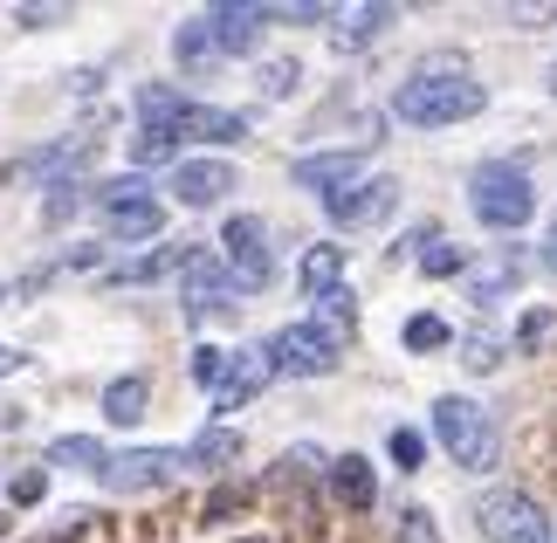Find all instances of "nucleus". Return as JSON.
Listing matches in <instances>:
<instances>
[{
  "mask_svg": "<svg viewBox=\"0 0 557 543\" xmlns=\"http://www.w3.org/2000/svg\"><path fill=\"white\" fill-rule=\"evenodd\" d=\"M475 111H482V83L468 76L455 55H447V62H426V70L413 83H399V97H393V118L413 124V132L461 124V118H475Z\"/></svg>",
  "mask_w": 557,
  "mask_h": 543,
  "instance_id": "nucleus-1",
  "label": "nucleus"
},
{
  "mask_svg": "<svg viewBox=\"0 0 557 543\" xmlns=\"http://www.w3.org/2000/svg\"><path fill=\"white\" fill-rule=\"evenodd\" d=\"M468 207L482 213V227H523L530 213H537V186H530V172L523 165H509V159H488L475 165V180H468Z\"/></svg>",
  "mask_w": 557,
  "mask_h": 543,
  "instance_id": "nucleus-2",
  "label": "nucleus"
},
{
  "mask_svg": "<svg viewBox=\"0 0 557 543\" xmlns=\"http://www.w3.org/2000/svg\"><path fill=\"white\" fill-rule=\"evenodd\" d=\"M434 433H441V447L455 454L461 468H496V454H503V441H496V420L475 406V399H461V393H441L434 399Z\"/></svg>",
  "mask_w": 557,
  "mask_h": 543,
  "instance_id": "nucleus-3",
  "label": "nucleus"
},
{
  "mask_svg": "<svg viewBox=\"0 0 557 543\" xmlns=\"http://www.w3.org/2000/svg\"><path fill=\"white\" fill-rule=\"evenodd\" d=\"M262 351H269V365H275L283 379H324L331 365H337V337L317 331V323H283V331H275Z\"/></svg>",
  "mask_w": 557,
  "mask_h": 543,
  "instance_id": "nucleus-4",
  "label": "nucleus"
},
{
  "mask_svg": "<svg viewBox=\"0 0 557 543\" xmlns=\"http://www.w3.org/2000/svg\"><path fill=\"white\" fill-rule=\"evenodd\" d=\"M482 536L488 543H557L550 509L537 503V495H517V489H503V495L482 503Z\"/></svg>",
  "mask_w": 557,
  "mask_h": 543,
  "instance_id": "nucleus-5",
  "label": "nucleus"
},
{
  "mask_svg": "<svg viewBox=\"0 0 557 543\" xmlns=\"http://www.w3.org/2000/svg\"><path fill=\"white\" fill-rule=\"evenodd\" d=\"M97 207H103V227H111L117 242H152V234L165 227V207H159L138 180H111V186H97Z\"/></svg>",
  "mask_w": 557,
  "mask_h": 543,
  "instance_id": "nucleus-6",
  "label": "nucleus"
},
{
  "mask_svg": "<svg viewBox=\"0 0 557 543\" xmlns=\"http://www.w3.org/2000/svg\"><path fill=\"white\" fill-rule=\"evenodd\" d=\"M221 262L242 275V289H269L275 255H269V227L255 221V213H234V221L221 227Z\"/></svg>",
  "mask_w": 557,
  "mask_h": 543,
  "instance_id": "nucleus-7",
  "label": "nucleus"
},
{
  "mask_svg": "<svg viewBox=\"0 0 557 543\" xmlns=\"http://www.w3.org/2000/svg\"><path fill=\"white\" fill-rule=\"evenodd\" d=\"M180 282H186V310H234V296H242V275H234L221 255H207V248L186 255Z\"/></svg>",
  "mask_w": 557,
  "mask_h": 543,
  "instance_id": "nucleus-8",
  "label": "nucleus"
},
{
  "mask_svg": "<svg viewBox=\"0 0 557 543\" xmlns=\"http://www.w3.org/2000/svg\"><path fill=\"white\" fill-rule=\"evenodd\" d=\"M289 180L304 186V193H324V200H337L345 186L366 180V151L351 145V151H317V159H296V165H289Z\"/></svg>",
  "mask_w": 557,
  "mask_h": 543,
  "instance_id": "nucleus-9",
  "label": "nucleus"
},
{
  "mask_svg": "<svg viewBox=\"0 0 557 543\" xmlns=\"http://www.w3.org/2000/svg\"><path fill=\"white\" fill-rule=\"evenodd\" d=\"M399 207V186L393 180H358V186H345L337 200H324V213L337 227H372V221H385V213Z\"/></svg>",
  "mask_w": 557,
  "mask_h": 543,
  "instance_id": "nucleus-10",
  "label": "nucleus"
},
{
  "mask_svg": "<svg viewBox=\"0 0 557 543\" xmlns=\"http://www.w3.org/2000/svg\"><path fill=\"white\" fill-rule=\"evenodd\" d=\"M200 21H207V35H213V49H221V55H248L255 41H262V21H269V8L227 0V8H207Z\"/></svg>",
  "mask_w": 557,
  "mask_h": 543,
  "instance_id": "nucleus-11",
  "label": "nucleus"
},
{
  "mask_svg": "<svg viewBox=\"0 0 557 543\" xmlns=\"http://www.w3.org/2000/svg\"><path fill=\"white\" fill-rule=\"evenodd\" d=\"M234 193V165L227 159H186L173 172V200L180 207H221Z\"/></svg>",
  "mask_w": 557,
  "mask_h": 543,
  "instance_id": "nucleus-12",
  "label": "nucleus"
},
{
  "mask_svg": "<svg viewBox=\"0 0 557 543\" xmlns=\"http://www.w3.org/2000/svg\"><path fill=\"white\" fill-rule=\"evenodd\" d=\"M173 468H186L180 447H132V454H111L103 482H111V489H152L159 474H173Z\"/></svg>",
  "mask_w": 557,
  "mask_h": 543,
  "instance_id": "nucleus-13",
  "label": "nucleus"
},
{
  "mask_svg": "<svg viewBox=\"0 0 557 543\" xmlns=\"http://www.w3.org/2000/svg\"><path fill=\"white\" fill-rule=\"evenodd\" d=\"M275 379V365H269V351H234V365H227V385L213 399H221V412H234L242 399H255L262 385Z\"/></svg>",
  "mask_w": 557,
  "mask_h": 543,
  "instance_id": "nucleus-14",
  "label": "nucleus"
},
{
  "mask_svg": "<svg viewBox=\"0 0 557 543\" xmlns=\"http://www.w3.org/2000/svg\"><path fill=\"white\" fill-rule=\"evenodd\" d=\"M186 111H193V103L173 90V83H145V90H138V118H145V132L180 138V132H186Z\"/></svg>",
  "mask_w": 557,
  "mask_h": 543,
  "instance_id": "nucleus-15",
  "label": "nucleus"
},
{
  "mask_svg": "<svg viewBox=\"0 0 557 543\" xmlns=\"http://www.w3.org/2000/svg\"><path fill=\"white\" fill-rule=\"evenodd\" d=\"M180 138L242 145V138H248V118H242V111H221V103H193V111H186V132H180Z\"/></svg>",
  "mask_w": 557,
  "mask_h": 543,
  "instance_id": "nucleus-16",
  "label": "nucleus"
},
{
  "mask_svg": "<svg viewBox=\"0 0 557 543\" xmlns=\"http://www.w3.org/2000/svg\"><path fill=\"white\" fill-rule=\"evenodd\" d=\"M331 489H337L345 509H372V495H379L372 461H366V454H337V461H331Z\"/></svg>",
  "mask_w": 557,
  "mask_h": 543,
  "instance_id": "nucleus-17",
  "label": "nucleus"
},
{
  "mask_svg": "<svg viewBox=\"0 0 557 543\" xmlns=\"http://www.w3.org/2000/svg\"><path fill=\"white\" fill-rule=\"evenodd\" d=\"M145 406H152V385H145V379H111V385H103V420H111V427H138Z\"/></svg>",
  "mask_w": 557,
  "mask_h": 543,
  "instance_id": "nucleus-18",
  "label": "nucleus"
},
{
  "mask_svg": "<svg viewBox=\"0 0 557 543\" xmlns=\"http://www.w3.org/2000/svg\"><path fill=\"white\" fill-rule=\"evenodd\" d=\"M49 461H55V468H90L97 482H103V468H111V447L90 441V433H62V441H49Z\"/></svg>",
  "mask_w": 557,
  "mask_h": 543,
  "instance_id": "nucleus-19",
  "label": "nucleus"
},
{
  "mask_svg": "<svg viewBox=\"0 0 557 543\" xmlns=\"http://www.w3.org/2000/svg\"><path fill=\"white\" fill-rule=\"evenodd\" d=\"M173 55H180V70L186 76H200V70H213V62H221V49H213V35H207V21L193 14L186 28L173 35Z\"/></svg>",
  "mask_w": 557,
  "mask_h": 543,
  "instance_id": "nucleus-20",
  "label": "nucleus"
},
{
  "mask_svg": "<svg viewBox=\"0 0 557 543\" xmlns=\"http://www.w3.org/2000/svg\"><path fill=\"white\" fill-rule=\"evenodd\" d=\"M186 454V468H227L234 454H242V433H227V427H213V433H200L193 447H180Z\"/></svg>",
  "mask_w": 557,
  "mask_h": 543,
  "instance_id": "nucleus-21",
  "label": "nucleus"
},
{
  "mask_svg": "<svg viewBox=\"0 0 557 543\" xmlns=\"http://www.w3.org/2000/svg\"><path fill=\"white\" fill-rule=\"evenodd\" d=\"M296 275H304L310 296H331V289H345V282H337V275H345V255H337V248H310Z\"/></svg>",
  "mask_w": 557,
  "mask_h": 543,
  "instance_id": "nucleus-22",
  "label": "nucleus"
},
{
  "mask_svg": "<svg viewBox=\"0 0 557 543\" xmlns=\"http://www.w3.org/2000/svg\"><path fill=\"white\" fill-rule=\"evenodd\" d=\"M186 255H193V248H152V255H138V262H124V269H111V282H159V275H173V269H186Z\"/></svg>",
  "mask_w": 557,
  "mask_h": 543,
  "instance_id": "nucleus-23",
  "label": "nucleus"
},
{
  "mask_svg": "<svg viewBox=\"0 0 557 543\" xmlns=\"http://www.w3.org/2000/svg\"><path fill=\"white\" fill-rule=\"evenodd\" d=\"M447 337H455V331H447L441 317H406L399 323V344H406V351H441Z\"/></svg>",
  "mask_w": 557,
  "mask_h": 543,
  "instance_id": "nucleus-24",
  "label": "nucleus"
},
{
  "mask_svg": "<svg viewBox=\"0 0 557 543\" xmlns=\"http://www.w3.org/2000/svg\"><path fill=\"white\" fill-rule=\"evenodd\" d=\"M227 365H234V351H221V344H200V351H193V385L221 393V385H227Z\"/></svg>",
  "mask_w": 557,
  "mask_h": 543,
  "instance_id": "nucleus-25",
  "label": "nucleus"
},
{
  "mask_svg": "<svg viewBox=\"0 0 557 543\" xmlns=\"http://www.w3.org/2000/svg\"><path fill=\"white\" fill-rule=\"evenodd\" d=\"M385 28H393V8H358V14H351V28L337 35V49H366V41L385 35Z\"/></svg>",
  "mask_w": 557,
  "mask_h": 543,
  "instance_id": "nucleus-26",
  "label": "nucleus"
},
{
  "mask_svg": "<svg viewBox=\"0 0 557 543\" xmlns=\"http://www.w3.org/2000/svg\"><path fill=\"white\" fill-rule=\"evenodd\" d=\"M173 145H180V138H165V132H145V138L132 145V165H138V172H145V165H165V159H173Z\"/></svg>",
  "mask_w": 557,
  "mask_h": 543,
  "instance_id": "nucleus-27",
  "label": "nucleus"
},
{
  "mask_svg": "<svg viewBox=\"0 0 557 543\" xmlns=\"http://www.w3.org/2000/svg\"><path fill=\"white\" fill-rule=\"evenodd\" d=\"M262 90H269V97H289V90H296V62H289V55L262 62Z\"/></svg>",
  "mask_w": 557,
  "mask_h": 543,
  "instance_id": "nucleus-28",
  "label": "nucleus"
},
{
  "mask_svg": "<svg viewBox=\"0 0 557 543\" xmlns=\"http://www.w3.org/2000/svg\"><path fill=\"white\" fill-rule=\"evenodd\" d=\"M420 269H426V275H461V248H447V242L420 248Z\"/></svg>",
  "mask_w": 557,
  "mask_h": 543,
  "instance_id": "nucleus-29",
  "label": "nucleus"
},
{
  "mask_svg": "<svg viewBox=\"0 0 557 543\" xmlns=\"http://www.w3.org/2000/svg\"><path fill=\"white\" fill-rule=\"evenodd\" d=\"M544 337H550V310H530V317H523V331H517V344H523V351H537Z\"/></svg>",
  "mask_w": 557,
  "mask_h": 543,
  "instance_id": "nucleus-30",
  "label": "nucleus"
},
{
  "mask_svg": "<svg viewBox=\"0 0 557 543\" xmlns=\"http://www.w3.org/2000/svg\"><path fill=\"white\" fill-rule=\"evenodd\" d=\"M76 207H83V186H55V200L41 207V213H49V221H70Z\"/></svg>",
  "mask_w": 557,
  "mask_h": 543,
  "instance_id": "nucleus-31",
  "label": "nucleus"
},
{
  "mask_svg": "<svg viewBox=\"0 0 557 543\" xmlns=\"http://www.w3.org/2000/svg\"><path fill=\"white\" fill-rule=\"evenodd\" d=\"M393 461L399 468H420V433H406V427L393 433Z\"/></svg>",
  "mask_w": 557,
  "mask_h": 543,
  "instance_id": "nucleus-32",
  "label": "nucleus"
},
{
  "mask_svg": "<svg viewBox=\"0 0 557 543\" xmlns=\"http://www.w3.org/2000/svg\"><path fill=\"white\" fill-rule=\"evenodd\" d=\"M468 365H475V372H488V365H496V337H468Z\"/></svg>",
  "mask_w": 557,
  "mask_h": 543,
  "instance_id": "nucleus-33",
  "label": "nucleus"
},
{
  "mask_svg": "<svg viewBox=\"0 0 557 543\" xmlns=\"http://www.w3.org/2000/svg\"><path fill=\"white\" fill-rule=\"evenodd\" d=\"M41 495V474H14V503H35Z\"/></svg>",
  "mask_w": 557,
  "mask_h": 543,
  "instance_id": "nucleus-34",
  "label": "nucleus"
},
{
  "mask_svg": "<svg viewBox=\"0 0 557 543\" xmlns=\"http://www.w3.org/2000/svg\"><path fill=\"white\" fill-rule=\"evenodd\" d=\"M21 365H28V351H14V344H0V379H8V372H21Z\"/></svg>",
  "mask_w": 557,
  "mask_h": 543,
  "instance_id": "nucleus-35",
  "label": "nucleus"
},
{
  "mask_svg": "<svg viewBox=\"0 0 557 543\" xmlns=\"http://www.w3.org/2000/svg\"><path fill=\"white\" fill-rule=\"evenodd\" d=\"M537 262H544V269H550V275H557V227H550V234H544V248H537Z\"/></svg>",
  "mask_w": 557,
  "mask_h": 543,
  "instance_id": "nucleus-36",
  "label": "nucleus"
},
{
  "mask_svg": "<svg viewBox=\"0 0 557 543\" xmlns=\"http://www.w3.org/2000/svg\"><path fill=\"white\" fill-rule=\"evenodd\" d=\"M544 83H550V97H557V62H550V76H544Z\"/></svg>",
  "mask_w": 557,
  "mask_h": 543,
  "instance_id": "nucleus-37",
  "label": "nucleus"
},
{
  "mask_svg": "<svg viewBox=\"0 0 557 543\" xmlns=\"http://www.w3.org/2000/svg\"><path fill=\"white\" fill-rule=\"evenodd\" d=\"M0 536H8V516H0Z\"/></svg>",
  "mask_w": 557,
  "mask_h": 543,
  "instance_id": "nucleus-38",
  "label": "nucleus"
},
{
  "mask_svg": "<svg viewBox=\"0 0 557 543\" xmlns=\"http://www.w3.org/2000/svg\"><path fill=\"white\" fill-rule=\"evenodd\" d=\"M0 296H8V289H0Z\"/></svg>",
  "mask_w": 557,
  "mask_h": 543,
  "instance_id": "nucleus-39",
  "label": "nucleus"
}]
</instances>
